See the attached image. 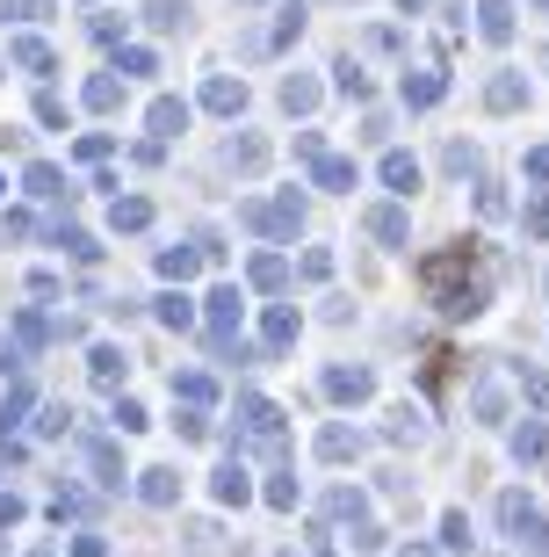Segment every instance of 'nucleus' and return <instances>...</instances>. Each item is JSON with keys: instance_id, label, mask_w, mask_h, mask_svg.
<instances>
[{"instance_id": "obj_1", "label": "nucleus", "mask_w": 549, "mask_h": 557, "mask_svg": "<svg viewBox=\"0 0 549 557\" xmlns=\"http://www.w3.org/2000/svg\"><path fill=\"white\" fill-rule=\"evenodd\" d=\"M239 225L261 232V239H297V232H304V196L283 188L275 203H239Z\"/></svg>"}, {"instance_id": "obj_2", "label": "nucleus", "mask_w": 549, "mask_h": 557, "mask_svg": "<svg viewBox=\"0 0 549 557\" xmlns=\"http://www.w3.org/2000/svg\"><path fill=\"white\" fill-rule=\"evenodd\" d=\"M239 420H246V428H239V456H246V449L283 456V406H267L261 392H246V398H239Z\"/></svg>"}, {"instance_id": "obj_3", "label": "nucleus", "mask_w": 549, "mask_h": 557, "mask_svg": "<svg viewBox=\"0 0 549 557\" xmlns=\"http://www.w3.org/2000/svg\"><path fill=\"white\" fill-rule=\"evenodd\" d=\"M499 529H507V536L521 543V550H535V557L549 550V515L535 507L528 493H499Z\"/></svg>"}, {"instance_id": "obj_4", "label": "nucleus", "mask_w": 549, "mask_h": 557, "mask_svg": "<svg viewBox=\"0 0 549 557\" xmlns=\"http://www.w3.org/2000/svg\"><path fill=\"white\" fill-rule=\"evenodd\" d=\"M210 305V348L224 355V362H232V355H239V319H246V297H239V283H217L203 297Z\"/></svg>"}, {"instance_id": "obj_5", "label": "nucleus", "mask_w": 549, "mask_h": 557, "mask_svg": "<svg viewBox=\"0 0 549 557\" xmlns=\"http://www.w3.org/2000/svg\"><path fill=\"white\" fill-rule=\"evenodd\" d=\"M420 283L434 289V305H456L470 289V247H448V253H427L420 261Z\"/></svg>"}, {"instance_id": "obj_6", "label": "nucleus", "mask_w": 549, "mask_h": 557, "mask_svg": "<svg viewBox=\"0 0 549 557\" xmlns=\"http://www.w3.org/2000/svg\"><path fill=\"white\" fill-rule=\"evenodd\" d=\"M362 232L376 239V247H412V218H405V203H369V210H362Z\"/></svg>"}, {"instance_id": "obj_7", "label": "nucleus", "mask_w": 549, "mask_h": 557, "mask_svg": "<svg viewBox=\"0 0 549 557\" xmlns=\"http://www.w3.org/2000/svg\"><path fill=\"white\" fill-rule=\"evenodd\" d=\"M369 392H376V376H369L362 362H340V370H326V398H333V406H362Z\"/></svg>"}, {"instance_id": "obj_8", "label": "nucleus", "mask_w": 549, "mask_h": 557, "mask_svg": "<svg viewBox=\"0 0 549 557\" xmlns=\"http://www.w3.org/2000/svg\"><path fill=\"white\" fill-rule=\"evenodd\" d=\"M485 109H491V116L528 109V73H491V81H485Z\"/></svg>"}, {"instance_id": "obj_9", "label": "nucleus", "mask_w": 549, "mask_h": 557, "mask_svg": "<svg viewBox=\"0 0 549 557\" xmlns=\"http://www.w3.org/2000/svg\"><path fill=\"white\" fill-rule=\"evenodd\" d=\"M188 116H196V109H188L182 102V95H160V102H152V109H145V131H152V138H182V131H188Z\"/></svg>"}, {"instance_id": "obj_10", "label": "nucleus", "mask_w": 549, "mask_h": 557, "mask_svg": "<svg viewBox=\"0 0 549 557\" xmlns=\"http://www.w3.org/2000/svg\"><path fill=\"white\" fill-rule=\"evenodd\" d=\"M210 493H217V507H246V499H253L246 456H232V463H217V471H210Z\"/></svg>"}, {"instance_id": "obj_11", "label": "nucleus", "mask_w": 549, "mask_h": 557, "mask_svg": "<svg viewBox=\"0 0 549 557\" xmlns=\"http://www.w3.org/2000/svg\"><path fill=\"white\" fill-rule=\"evenodd\" d=\"M311 188H326V196H347V188H362V166L347 160V152H326V160L311 166Z\"/></svg>"}, {"instance_id": "obj_12", "label": "nucleus", "mask_w": 549, "mask_h": 557, "mask_svg": "<svg viewBox=\"0 0 549 557\" xmlns=\"http://www.w3.org/2000/svg\"><path fill=\"white\" fill-rule=\"evenodd\" d=\"M362 449H369V434H362V428H347V420L319 428V456H326V463H347V456H362Z\"/></svg>"}, {"instance_id": "obj_13", "label": "nucleus", "mask_w": 549, "mask_h": 557, "mask_svg": "<svg viewBox=\"0 0 549 557\" xmlns=\"http://www.w3.org/2000/svg\"><path fill=\"white\" fill-rule=\"evenodd\" d=\"M203 109H210V116H239V109H246V81L210 73V81H203Z\"/></svg>"}, {"instance_id": "obj_14", "label": "nucleus", "mask_w": 549, "mask_h": 557, "mask_svg": "<svg viewBox=\"0 0 549 557\" xmlns=\"http://www.w3.org/2000/svg\"><path fill=\"white\" fill-rule=\"evenodd\" d=\"M224 166H232V174H261L267 166V138H253V131L224 138Z\"/></svg>"}, {"instance_id": "obj_15", "label": "nucleus", "mask_w": 549, "mask_h": 557, "mask_svg": "<svg viewBox=\"0 0 549 557\" xmlns=\"http://www.w3.org/2000/svg\"><path fill=\"white\" fill-rule=\"evenodd\" d=\"M138 499L145 507H174V499H182V471H166V463L138 471Z\"/></svg>"}, {"instance_id": "obj_16", "label": "nucleus", "mask_w": 549, "mask_h": 557, "mask_svg": "<svg viewBox=\"0 0 549 557\" xmlns=\"http://www.w3.org/2000/svg\"><path fill=\"white\" fill-rule=\"evenodd\" d=\"M297 326H304V319H297V305H267V319H261V341H267V355H283L289 341H297Z\"/></svg>"}, {"instance_id": "obj_17", "label": "nucleus", "mask_w": 549, "mask_h": 557, "mask_svg": "<svg viewBox=\"0 0 549 557\" xmlns=\"http://www.w3.org/2000/svg\"><path fill=\"white\" fill-rule=\"evenodd\" d=\"M398 95H405V109H434L448 95V73H434V65H427V73H405V87H398Z\"/></svg>"}, {"instance_id": "obj_18", "label": "nucleus", "mask_w": 549, "mask_h": 557, "mask_svg": "<svg viewBox=\"0 0 549 557\" xmlns=\"http://www.w3.org/2000/svg\"><path fill=\"white\" fill-rule=\"evenodd\" d=\"M477 37H485V44L513 37V0H477Z\"/></svg>"}, {"instance_id": "obj_19", "label": "nucleus", "mask_w": 549, "mask_h": 557, "mask_svg": "<svg viewBox=\"0 0 549 557\" xmlns=\"http://www.w3.org/2000/svg\"><path fill=\"white\" fill-rule=\"evenodd\" d=\"M319 102H326V87L311 81V73H289V81H283V109H289V116H311Z\"/></svg>"}, {"instance_id": "obj_20", "label": "nucleus", "mask_w": 549, "mask_h": 557, "mask_svg": "<svg viewBox=\"0 0 549 557\" xmlns=\"http://www.w3.org/2000/svg\"><path fill=\"white\" fill-rule=\"evenodd\" d=\"M145 22H152L160 37H174V29H188V22H196V8H188V0H145Z\"/></svg>"}, {"instance_id": "obj_21", "label": "nucleus", "mask_w": 549, "mask_h": 557, "mask_svg": "<svg viewBox=\"0 0 549 557\" xmlns=\"http://www.w3.org/2000/svg\"><path fill=\"white\" fill-rule=\"evenodd\" d=\"M246 283L253 289H289V261L283 253H253V261H246Z\"/></svg>"}, {"instance_id": "obj_22", "label": "nucleus", "mask_w": 549, "mask_h": 557, "mask_svg": "<svg viewBox=\"0 0 549 557\" xmlns=\"http://www.w3.org/2000/svg\"><path fill=\"white\" fill-rule=\"evenodd\" d=\"M384 188L390 196H412V188H420V160H412V152H384Z\"/></svg>"}, {"instance_id": "obj_23", "label": "nucleus", "mask_w": 549, "mask_h": 557, "mask_svg": "<svg viewBox=\"0 0 549 557\" xmlns=\"http://www.w3.org/2000/svg\"><path fill=\"white\" fill-rule=\"evenodd\" d=\"M513 456H521V463H542L549 456V420H521V428H513Z\"/></svg>"}, {"instance_id": "obj_24", "label": "nucleus", "mask_w": 549, "mask_h": 557, "mask_svg": "<svg viewBox=\"0 0 549 557\" xmlns=\"http://www.w3.org/2000/svg\"><path fill=\"white\" fill-rule=\"evenodd\" d=\"M174 398H188V413H203L210 398H217V384L203 370H174Z\"/></svg>"}, {"instance_id": "obj_25", "label": "nucleus", "mask_w": 549, "mask_h": 557, "mask_svg": "<svg viewBox=\"0 0 549 557\" xmlns=\"http://www.w3.org/2000/svg\"><path fill=\"white\" fill-rule=\"evenodd\" d=\"M470 413L485 420V428H499V420H507V392H499V384H491V376H485V384L470 392Z\"/></svg>"}, {"instance_id": "obj_26", "label": "nucleus", "mask_w": 549, "mask_h": 557, "mask_svg": "<svg viewBox=\"0 0 549 557\" xmlns=\"http://www.w3.org/2000/svg\"><path fill=\"white\" fill-rule=\"evenodd\" d=\"M196 269H203V253H196V239H188V247H166V253H160V275H166V283H188Z\"/></svg>"}, {"instance_id": "obj_27", "label": "nucleus", "mask_w": 549, "mask_h": 557, "mask_svg": "<svg viewBox=\"0 0 549 557\" xmlns=\"http://www.w3.org/2000/svg\"><path fill=\"white\" fill-rule=\"evenodd\" d=\"M109 225H116V232H145V225H152V203H145V196H116Z\"/></svg>"}, {"instance_id": "obj_28", "label": "nucleus", "mask_w": 549, "mask_h": 557, "mask_svg": "<svg viewBox=\"0 0 549 557\" xmlns=\"http://www.w3.org/2000/svg\"><path fill=\"white\" fill-rule=\"evenodd\" d=\"M152 305H160V326H174V333L196 326V305H188L182 289H166V297H152Z\"/></svg>"}, {"instance_id": "obj_29", "label": "nucleus", "mask_w": 549, "mask_h": 557, "mask_svg": "<svg viewBox=\"0 0 549 557\" xmlns=\"http://www.w3.org/2000/svg\"><path fill=\"white\" fill-rule=\"evenodd\" d=\"M326 515H333V521H354V529H362V521H369V499L354 493V485H340V493L326 499Z\"/></svg>"}, {"instance_id": "obj_30", "label": "nucleus", "mask_w": 549, "mask_h": 557, "mask_svg": "<svg viewBox=\"0 0 549 557\" xmlns=\"http://www.w3.org/2000/svg\"><path fill=\"white\" fill-rule=\"evenodd\" d=\"M297 37H304V0H289V8H283V22L267 29V51H283V44H297Z\"/></svg>"}, {"instance_id": "obj_31", "label": "nucleus", "mask_w": 549, "mask_h": 557, "mask_svg": "<svg viewBox=\"0 0 549 557\" xmlns=\"http://www.w3.org/2000/svg\"><path fill=\"white\" fill-rule=\"evenodd\" d=\"M390 442H427V413L420 406H398L390 413Z\"/></svg>"}, {"instance_id": "obj_32", "label": "nucleus", "mask_w": 549, "mask_h": 557, "mask_svg": "<svg viewBox=\"0 0 549 557\" xmlns=\"http://www.w3.org/2000/svg\"><path fill=\"white\" fill-rule=\"evenodd\" d=\"M116 73H123V81H152V73H160V59H152L145 44H130V51L116 59Z\"/></svg>"}, {"instance_id": "obj_33", "label": "nucleus", "mask_w": 549, "mask_h": 557, "mask_svg": "<svg viewBox=\"0 0 549 557\" xmlns=\"http://www.w3.org/2000/svg\"><path fill=\"white\" fill-rule=\"evenodd\" d=\"M441 174H456V182H470V174H477V145H463V138H456V145L441 152Z\"/></svg>"}, {"instance_id": "obj_34", "label": "nucleus", "mask_w": 549, "mask_h": 557, "mask_svg": "<svg viewBox=\"0 0 549 557\" xmlns=\"http://www.w3.org/2000/svg\"><path fill=\"white\" fill-rule=\"evenodd\" d=\"M333 87H340V95H354V102H369V73H362L354 59H340V65H333Z\"/></svg>"}, {"instance_id": "obj_35", "label": "nucleus", "mask_w": 549, "mask_h": 557, "mask_svg": "<svg viewBox=\"0 0 549 557\" xmlns=\"http://www.w3.org/2000/svg\"><path fill=\"white\" fill-rule=\"evenodd\" d=\"M441 550H470V515H463V507H448V515H441Z\"/></svg>"}, {"instance_id": "obj_36", "label": "nucleus", "mask_w": 549, "mask_h": 557, "mask_svg": "<svg viewBox=\"0 0 549 557\" xmlns=\"http://www.w3.org/2000/svg\"><path fill=\"white\" fill-rule=\"evenodd\" d=\"M116 102H123V81H116V73L87 81V109H116Z\"/></svg>"}, {"instance_id": "obj_37", "label": "nucleus", "mask_w": 549, "mask_h": 557, "mask_svg": "<svg viewBox=\"0 0 549 557\" xmlns=\"http://www.w3.org/2000/svg\"><path fill=\"white\" fill-rule=\"evenodd\" d=\"M521 392H528L535 413H549V370H528V362H521Z\"/></svg>"}, {"instance_id": "obj_38", "label": "nucleus", "mask_w": 549, "mask_h": 557, "mask_svg": "<svg viewBox=\"0 0 549 557\" xmlns=\"http://www.w3.org/2000/svg\"><path fill=\"white\" fill-rule=\"evenodd\" d=\"M123 370H130V362H123V348H95V384H116Z\"/></svg>"}, {"instance_id": "obj_39", "label": "nucleus", "mask_w": 549, "mask_h": 557, "mask_svg": "<svg viewBox=\"0 0 549 557\" xmlns=\"http://www.w3.org/2000/svg\"><path fill=\"white\" fill-rule=\"evenodd\" d=\"M297 499H304V485H297V478H275V485H267V507H283V515H289V507H297Z\"/></svg>"}, {"instance_id": "obj_40", "label": "nucleus", "mask_w": 549, "mask_h": 557, "mask_svg": "<svg viewBox=\"0 0 549 557\" xmlns=\"http://www.w3.org/2000/svg\"><path fill=\"white\" fill-rule=\"evenodd\" d=\"M297 275H304V283H326V275H333V253H326V247H311L304 261H297Z\"/></svg>"}, {"instance_id": "obj_41", "label": "nucleus", "mask_w": 549, "mask_h": 557, "mask_svg": "<svg viewBox=\"0 0 549 557\" xmlns=\"http://www.w3.org/2000/svg\"><path fill=\"white\" fill-rule=\"evenodd\" d=\"M521 225H528V239H549V196H535V203L521 210Z\"/></svg>"}, {"instance_id": "obj_42", "label": "nucleus", "mask_w": 549, "mask_h": 557, "mask_svg": "<svg viewBox=\"0 0 549 557\" xmlns=\"http://www.w3.org/2000/svg\"><path fill=\"white\" fill-rule=\"evenodd\" d=\"M188 550H196V557L217 550V521H196V529H188Z\"/></svg>"}, {"instance_id": "obj_43", "label": "nucleus", "mask_w": 549, "mask_h": 557, "mask_svg": "<svg viewBox=\"0 0 549 557\" xmlns=\"http://www.w3.org/2000/svg\"><path fill=\"white\" fill-rule=\"evenodd\" d=\"M116 428H123V434L145 428V406H138V398H116Z\"/></svg>"}, {"instance_id": "obj_44", "label": "nucleus", "mask_w": 549, "mask_h": 557, "mask_svg": "<svg viewBox=\"0 0 549 557\" xmlns=\"http://www.w3.org/2000/svg\"><path fill=\"white\" fill-rule=\"evenodd\" d=\"M95 471H102L109 485H123V463H116V449H109V442H95Z\"/></svg>"}, {"instance_id": "obj_45", "label": "nucleus", "mask_w": 549, "mask_h": 557, "mask_svg": "<svg viewBox=\"0 0 549 557\" xmlns=\"http://www.w3.org/2000/svg\"><path fill=\"white\" fill-rule=\"evenodd\" d=\"M297 160L319 166V160H326V138H319V131H297Z\"/></svg>"}, {"instance_id": "obj_46", "label": "nucleus", "mask_w": 549, "mask_h": 557, "mask_svg": "<svg viewBox=\"0 0 549 557\" xmlns=\"http://www.w3.org/2000/svg\"><path fill=\"white\" fill-rule=\"evenodd\" d=\"M521 174H528V182H549V145H535L528 160H521Z\"/></svg>"}, {"instance_id": "obj_47", "label": "nucleus", "mask_w": 549, "mask_h": 557, "mask_svg": "<svg viewBox=\"0 0 549 557\" xmlns=\"http://www.w3.org/2000/svg\"><path fill=\"white\" fill-rule=\"evenodd\" d=\"M174 428H182V442H210V420H203V413H182Z\"/></svg>"}, {"instance_id": "obj_48", "label": "nucleus", "mask_w": 549, "mask_h": 557, "mask_svg": "<svg viewBox=\"0 0 549 557\" xmlns=\"http://www.w3.org/2000/svg\"><path fill=\"white\" fill-rule=\"evenodd\" d=\"M369 51H398V29L390 22H369Z\"/></svg>"}, {"instance_id": "obj_49", "label": "nucleus", "mask_w": 549, "mask_h": 557, "mask_svg": "<svg viewBox=\"0 0 549 557\" xmlns=\"http://www.w3.org/2000/svg\"><path fill=\"white\" fill-rule=\"evenodd\" d=\"M477 218H507V196L499 188H477Z\"/></svg>"}, {"instance_id": "obj_50", "label": "nucleus", "mask_w": 549, "mask_h": 557, "mask_svg": "<svg viewBox=\"0 0 549 557\" xmlns=\"http://www.w3.org/2000/svg\"><path fill=\"white\" fill-rule=\"evenodd\" d=\"M398 557H441V550H434V543H405V550H398Z\"/></svg>"}, {"instance_id": "obj_51", "label": "nucleus", "mask_w": 549, "mask_h": 557, "mask_svg": "<svg viewBox=\"0 0 549 557\" xmlns=\"http://www.w3.org/2000/svg\"><path fill=\"white\" fill-rule=\"evenodd\" d=\"M398 8H405V15H420V8H427V0H398Z\"/></svg>"}, {"instance_id": "obj_52", "label": "nucleus", "mask_w": 549, "mask_h": 557, "mask_svg": "<svg viewBox=\"0 0 549 557\" xmlns=\"http://www.w3.org/2000/svg\"><path fill=\"white\" fill-rule=\"evenodd\" d=\"M528 8H542V15H549V0H528Z\"/></svg>"}, {"instance_id": "obj_53", "label": "nucleus", "mask_w": 549, "mask_h": 557, "mask_svg": "<svg viewBox=\"0 0 549 557\" xmlns=\"http://www.w3.org/2000/svg\"><path fill=\"white\" fill-rule=\"evenodd\" d=\"M542 65H549V51H542Z\"/></svg>"}, {"instance_id": "obj_54", "label": "nucleus", "mask_w": 549, "mask_h": 557, "mask_svg": "<svg viewBox=\"0 0 549 557\" xmlns=\"http://www.w3.org/2000/svg\"><path fill=\"white\" fill-rule=\"evenodd\" d=\"M542 289H549V275H542Z\"/></svg>"}]
</instances>
